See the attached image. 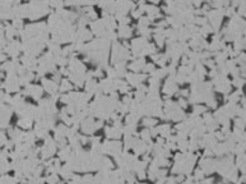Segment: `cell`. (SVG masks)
Returning <instances> with one entry per match:
<instances>
[{"mask_svg":"<svg viewBox=\"0 0 246 184\" xmlns=\"http://www.w3.org/2000/svg\"><path fill=\"white\" fill-rule=\"evenodd\" d=\"M208 18H209V21L212 23V26L216 28H218L219 25H221V18H222V12L219 10H213L210 12L209 14H208Z\"/></svg>","mask_w":246,"mask_h":184,"instance_id":"cell-1","label":"cell"},{"mask_svg":"<svg viewBox=\"0 0 246 184\" xmlns=\"http://www.w3.org/2000/svg\"><path fill=\"white\" fill-rule=\"evenodd\" d=\"M8 50H9V54L13 55V56H17L18 55V51L21 50V45H19V42H17V41H13L10 42V45L8 46Z\"/></svg>","mask_w":246,"mask_h":184,"instance_id":"cell-2","label":"cell"},{"mask_svg":"<svg viewBox=\"0 0 246 184\" xmlns=\"http://www.w3.org/2000/svg\"><path fill=\"white\" fill-rule=\"evenodd\" d=\"M131 35V30L126 25H121V28H120V36L121 37H129Z\"/></svg>","mask_w":246,"mask_h":184,"instance_id":"cell-3","label":"cell"},{"mask_svg":"<svg viewBox=\"0 0 246 184\" xmlns=\"http://www.w3.org/2000/svg\"><path fill=\"white\" fill-rule=\"evenodd\" d=\"M100 5H101V8L105 9V10H111L113 8V3H112V0H102L100 3Z\"/></svg>","mask_w":246,"mask_h":184,"instance_id":"cell-4","label":"cell"},{"mask_svg":"<svg viewBox=\"0 0 246 184\" xmlns=\"http://www.w3.org/2000/svg\"><path fill=\"white\" fill-rule=\"evenodd\" d=\"M13 27L21 30V28H22V21L21 19H16V21H14V23H13Z\"/></svg>","mask_w":246,"mask_h":184,"instance_id":"cell-5","label":"cell"},{"mask_svg":"<svg viewBox=\"0 0 246 184\" xmlns=\"http://www.w3.org/2000/svg\"><path fill=\"white\" fill-rule=\"evenodd\" d=\"M142 13H143V10H142V9H139V10H136V12H134L133 13V17H135V18H138L139 16H140V14Z\"/></svg>","mask_w":246,"mask_h":184,"instance_id":"cell-6","label":"cell"},{"mask_svg":"<svg viewBox=\"0 0 246 184\" xmlns=\"http://www.w3.org/2000/svg\"><path fill=\"white\" fill-rule=\"evenodd\" d=\"M3 34H4V32H3V30H0V37L3 36Z\"/></svg>","mask_w":246,"mask_h":184,"instance_id":"cell-7","label":"cell"},{"mask_svg":"<svg viewBox=\"0 0 246 184\" xmlns=\"http://www.w3.org/2000/svg\"><path fill=\"white\" fill-rule=\"evenodd\" d=\"M150 1H154V3H157V1H159V0H150Z\"/></svg>","mask_w":246,"mask_h":184,"instance_id":"cell-8","label":"cell"}]
</instances>
